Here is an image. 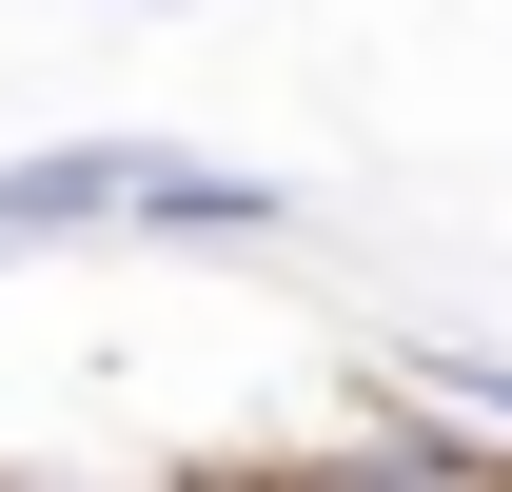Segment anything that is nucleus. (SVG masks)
I'll return each mask as SVG.
<instances>
[{"label":"nucleus","mask_w":512,"mask_h":492,"mask_svg":"<svg viewBox=\"0 0 512 492\" xmlns=\"http://www.w3.org/2000/svg\"><path fill=\"white\" fill-rule=\"evenodd\" d=\"M138 217V138H40V158H0V256L20 237H119Z\"/></svg>","instance_id":"nucleus-1"},{"label":"nucleus","mask_w":512,"mask_h":492,"mask_svg":"<svg viewBox=\"0 0 512 492\" xmlns=\"http://www.w3.org/2000/svg\"><path fill=\"white\" fill-rule=\"evenodd\" d=\"M493 492H512V473H493Z\"/></svg>","instance_id":"nucleus-4"},{"label":"nucleus","mask_w":512,"mask_h":492,"mask_svg":"<svg viewBox=\"0 0 512 492\" xmlns=\"http://www.w3.org/2000/svg\"><path fill=\"white\" fill-rule=\"evenodd\" d=\"M119 237H296V178H237V158L138 138V217H119Z\"/></svg>","instance_id":"nucleus-2"},{"label":"nucleus","mask_w":512,"mask_h":492,"mask_svg":"<svg viewBox=\"0 0 512 492\" xmlns=\"http://www.w3.org/2000/svg\"><path fill=\"white\" fill-rule=\"evenodd\" d=\"M0 492H99V473H0Z\"/></svg>","instance_id":"nucleus-3"}]
</instances>
